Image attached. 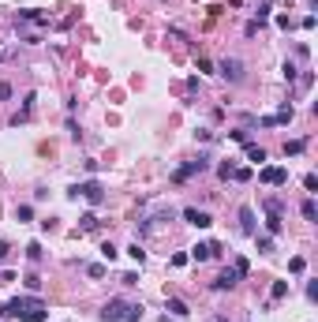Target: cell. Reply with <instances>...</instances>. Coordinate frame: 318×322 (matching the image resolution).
<instances>
[{
	"instance_id": "obj_1",
	"label": "cell",
	"mask_w": 318,
	"mask_h": 322,
	"mask_svg": "<svg viewBox=\"0 0 318 322\" xmlns=\"http://www.w3.org/2000/svg\"><path fill=\"white\" fill-rule=\"evenodd\" d=\"M0 319H19V322H45L49 319V307L38 296H15L8 304H0Z\"/></svg>"
},
{
	"instance_id": "obj_2",
	"label": "cell",
	"mask_w": 318,
	"mask_h": 322,
	"mask_svg": "<svg viewBox=\"0 0 318 322\" xmlns=\"http://www.w3.org/2000/svg\"><path fill=\"white\" fill-rule=\"evenodd\" d=\"M206 169H210V158H206V154H199L195 161H187V165H180V169L172 172V184H187L195 172H206Z\"/></svg>"
},
{
	"instance_id": "obj_3",
	"label": "cell",
	"mask_w": 318,
	"mask_h": 322,
	"mask_svg": "<svg viewBox=\"0 0 318 322\" xmlns=\"http://www.w3.org/2000/svg\"><path fill=\"white\" fill-rule=\"evenodd\" d=\"M127 311H131V304H127L124 296H112L109 304L101 307V322H124V319H127Z\"/></svg>"
},
{
	"instance_id": "obj_4",
	"label": "cell",
	"mask_w": 318,
	"mask_h": 322,
	"mask_svg": "<svg viewBox=\"0 0 318 322\" xmlns=\"http://www.w3.org/2000/svg\"><path fill=\"white\" fill-rule=\"evenodd\" d=\"M75 195L86 199L90 206H101V203H105V187H101L98 180H86V184H75Z\"/></svg>"
},
{
	"instance_id": "obj_5",
	"label": "cell",
	"mask_w": 318,
	"mask_h": 322,
	"mask_svg": "<svg viewBox=\"0 0 318 322\" xmlns=\"http://www.w3.org/2000/svg\"><path fill=\"white\" fill-rule=\"evenodd\" d=\"M259 180L269 184V187H285L288 184V169H285V165H266V169L259 172Z\"/></svg>"
},
{
	"instance_id": "obj_6",
	"label": "cell",
	"mask_w": 318,
	"mask_h": 322,
	"mask_svg": "<svg viewBox=\"0 0 318 322\" xmlns=\"http://www.w3.org/2000/svg\"><path fill=\"white\" fill-rule=\"evenodd\" d=\"M217 71L228 79V83H240V79H243V60H240V56H225V60L217 64Z\"/></svg>"
},
{
	"instance_id": "obj_7",
	"label": "cell",
	"mask_w": 318,
	"mask_h": 322,
	"mask_svg": "<svg viewBox=\"0 0 318 322\" xmlns=\"http://www.w3.org/2000/svg\"><path fill=\"white\" fill-rule=\"evenodd\" d=\"M184 221H187V225H195V229H210V225H213V217H210L206 210H199V206H187Z\"/></svg>"
},
{
	"instance_id": "obj_8",
	"label": "cell",
	"mask_w": 318,
	"mask_h": 322,
	"mask_svg": "<svg viewBox=\"0 0 318 322\" xmlns=\"http://www.w3.org/2000/svg\"><path fill=\"white\" fill-rule=\"evenodd\" d=\"M217 251H221V244H195L187 259H195V263H206V259H213Z\"/></svg>"
},
{
	"instance_id": "obj_9",
	"label": "cell",
	"mask_w": 318,
	"mask_h": 322,
	"mask_svg": "<svg viewBox=\"0 0 318 322\" xmlns=\"http://www.w3.org/2000/svg\"><path fill=\"white\" fill-rule=\"evenodd\" d=\"M240 232L243 236H255V232H259L255 229V210L251 206H240Z\"/></svg>"
},
{
	"instance_id": "obj_10",
	"label": "cell",
	"mask_w": 318,
	"mask_h": 322,
	"mask_svg": "<svg viewBox=\"0 0 318 322\" xmlns=\"http://www.w3.org/2000/svg\"><path fill=\"white\" fill-rule=\"evenodd\" d=\"M236 281H240V273L228 266V270H221V273H217V281H213V292H225V288H232Z\"/></svg>"
},
{
	"instance_id": "obj_11",
	"label": "cell",
	"mask_w": 318,
	"mask_h": 322,
	"mask_svg": "<svg viewBox=\"0 0 318 322\" xmlns=\"http://www.w3.org/2000/svg\"><path fill=\"white\" fill-rule=\"evenodd\" d=\"M165 311H172L176 319H187V315H191V307H187L184 300H176V296H168V300H165Z\"/></svg>"
},
{
	"instance_id": "obj_12",
	"label": "cell",
	"mask_w": 318,
	"mask_h": 322,
	"mask_svg": "<svg viewBox=\"0 0 318 322\" xmlns=\"http://www.w3.org/2000/svg\"><path fill=\"white\" fill-rule=\"evenodd\" d=\"M19 19H26V23H38V26L49 23V19L42 15V8H23V11H19Z\"/></svg>"
},
{
	"instance_id": "obj_13",
	"label": "cell",
	"mask_w": 318,
	"mask_h": 322,
	"mask_svg": "<svg viewBox=\"0 0 318 322\" xmlns=\"http://www.w3.org/2000/svg\"><path fill=\"white\" fill-rule=\"evenodd\" d=\"M247 146V161H255V165H262V161H266V150H262L259 143H243Z\"/></svg>"
},
{
	"instance_id": "obj_14",
	"label": "cell",
	"mask_w": 318,
	"mask_h": 322,
	"mask_svg": "<svg viewBox=\"0 0 318 322\" xmlns=\"http://www.w3.org/2000/svg\"><path fill=\"white\" fill-rule=\"evenodd\" d=\"M266 229H269V236H281V229H285L281 214H269V217H266Z\"/></svg>"
},
{
	"instance_id": "obj_15",
	"label": "cell",
	"mask_w": 318,
	"mask_h": 322,
	"mask_svg": "<svg viewBox=\"0 0 318 322\" xmlns=\"http://www.w3.org/2000/svg\"><path fill=\"white\" fill-rule=\"evenodd\" d=\"M300 214H303V217H307V221H318V203H315V199H303Z\"/></svg>"
},
{
	"instance_id": "obj_16",
	"label": "cell",
	"mask_w": 318,
	"mask_h": 322,
	"mask_svg": "<svg viewBox=\"0 0 318 322\" xmlns=\"http://www.w3.org/2000/svg\"><path fill=\"white\" fill-rule=\"evenodd\" d=\"M303 150H307V139H292V143H285L288 158H296V154H303Z\"/></svg>"
},
{
	"instance_id": "obj_17",
	"label": "cell",
	"mask_w": 318,
	"mask_h": 322,
	"mask_svg": "<svg viewBox=\"0 0 318 322\" xmlns=\"http://www.w3.org/2000/svg\"><path fill=\"white\" fill-rule=\"evenodd\" d=\"M42 244H38V240H30V244H26V259H30V263H42Z\"/></svg>"
},
{
	"instance_id": "obj_18",
	"label": "cell",
	"mask_w": 318,
	"mask_h": 322,
	"mask_svg": "<svg viewBox=\"0 0 318 322\" xmlns=\"http://www.w3.org/2000/svg\"><path fill=\"white\" fill-rule=\"evenodd\" d=\"M288 296V281H273V288H269V300H285Z\"/></svg>"
},
{
	"instance_id": "obj_19",
	"label": "cell",
	"mask_w": 318,
	"mask_h": 322,
	"mask_svg": "<svg viewBox=\"0 0 318 322\" xmlns=\"http://www.w3.org/2000/svg\"><path fill=\"white\" fill-rule=\"evenodd\" d=\"M79 229H83V232H94V229H98V214H83V217H79Z\"/></svg>"
},
{
	"instance_id": "obj_20",
	"label": "cell",
	"mask_w": 318,
	"mask_h": 322,
	"mask_svg": "<svg viewBox=\"0 0 318 322\" xmlns=\"http://www.w3.org/2000/svg\"><path fill=\"white\" fill-rule=\"evenodd\" d=\"M232 172H236V161H232V158L217 165V176H221V180H232Z\"/></svg>"
},
{
	"instance_id": "obj_21",
	"label": "cell",
	"mask_w": 318,
	"mask_h": 322,
	"mask_svg": "<svg viewBox=\"0 0 318 322\" xmlns=\"http://www.w3.org/2000/svg\"><path fill=\"white\" fill-rule=\"evenodd\" d=\"M127 255H131L135 263H146V251H143V244H139V240H135V244L127 247Z\"/></svg>"
},
{
	"instance_id": "obj_22",
	"label": "cell",
	"mask_w": 318,
	"mask_h": 322,
	"mask_svg": "<svg viewBox=\"0 0 318 322\" xmlns=\"http://www.w3.org/2000/svg\"><path fill=\"white\" fill-rule=\"evenodd\" d=\"M262 206H266L269 214H285V203H281V199H273V195H269V199H266Z\"/></svg>"
},
{
	"instance_id": "obj_23",
	"label": "cell",
	"mask_w": 318,
	"mask_h": 322,
	"mask_svg": "<svg viewBox=\"0 0 318 322\" xmlns=\"http://www.w3.org/2000/svg\"><path fill=\"white\" fill-rule=\"evenodd\" d=\"M101 255H105V263H112V259H116V255H120V251H116V247H112V244H109V240H105V244H101Z\"/></svg>"
},
{
	"instance_id": "obj_24",
	"label": "cell",
	"mask_w": 318,
	"mask_h": 322,
	"mask_svg": "<svg viewBox=\"0 0 318 322\" xmlns=\"http://www.w3.org/2000/svg\"><path fill=\"white\" fill-rule=\"evenodd\" d=\"M255 240H259V251H273V236H259L255 232Z\"/></svg>"
},
{
	"instance_id": "obj_25",
	"label": "cell",
	"mask_w": 318,
	"mask_h": 322,
	"mask_svg": "<svg viewBox=\"0 0 318 322\" xmlns=\"http://www.w3.org/2000/svg\"><path fill=\"white\" fill-rule=\"evenodd\" d=\"M124 322H143V307L131 304V311H127V319H124Z\"/></svg>"
},
{
	"instance_id": "obj_26",
	"label": "cell",
	"mask_w": 318,
	"mask_h": 322,
	"mask_svg": "<svg viewBox=\"0 0 318 322\" xmlns=\"http://www.w3.org/2000/svg\"><path fill=\"white\" fill-rule=\"evenodd\" d=\"M228 139H236V143H251V139H247V127H236V131H228Z\"/></svg>"
},
{
	"instance_id": "obj_27",
	"label": "cell",
	"mask_w": 318,
	"mask_h": 322,
	"mask_svg": "<svg viewBox=\"0 0 318 322\" xmlns=\"http://www.w3.org/2000/svg\"><path fill=\"white\" fill-rule=\"evenodd\" d=\"M26 288H30V292H38V288H42V277H38V273H26Z\"/></svg>"
},
{
	"instance_id": "obj_28",
	"label": "cell",
	"mask_w": 318,
	"mask_h": 322,
	"mask_svg": "<svg viewBox=\"0 0 318 322\" xmlns=\"http://www.w3.org/2000/svg\"><path fill=\"white\" fill-rule=\"evenodd\" d=\"M232 180H236V184H247V180H251V169H236Z\"/></svg>"
},
{
	"instance_id": "obj_29",
	"label": "cell",
	"mask_w": 318,
	"mask_h": 322,
	"mask_svg": "<svg viewBox=\"0 0 318 322\" xmlns=\"http://www.w3.org/2000/svg\"><path fill=\"white\" fill-rule=\"evenodd\" d=\"M232 270H236V273H240V277H243V273L251 270V263H247V259H236V263H232Z\"/></svg>"
},
{
	"instance_id": "obj_30",
	"label": "cell",
	"mask_w": 318,
	"mask_h": 322,
	"mask_svg": "<svg viewBox=\"0 0 318 322\" xmlns=\"http://www.w3.org/2000/svg\"><path fill=\"white\" fill-rule=\"evenodd\" d=\"M296 75H300V71H296V64H292V60H285V83H292Z\"/></svg>"
},
{
	"instance_id": "obj_31",
	"label": "cell",
	"mask_w": 318,
	"mask_h": 322,
	"mask_svg": "<svg viewBox=\"0 0 318 322\" xmlns=\"http://www.w3.org/2000/svg\"><path fill=\"white\" fill-rule=\"evenodd\" d=\"M86 273H90V277H105V266H101V263H90V266H86Z\"/></svg>"
},
{
	"instance_id": "obj_32",
	"label": "cell",
	"mask_w": 318,
	"mask_h": 322,
	"mask_svg": "<svg viewBox=\"0 0 318 322\" xmlns=\"http://www.w3.org/2000/svg\"><path fill=\"white\" fill-rule=\"evenodd\" d=\"M311 86H315V75H311V71H303V75H300V90H311Z\"/></svg>"
},
{
	"instance_id": "obj_33",
	"label": "cell",
	"mask_w": 318,
	"mask_h": 322,
	"mask_svg": "<svg viewBox=\"0 0 318 322\" xmlns=\"http://www.w3.org/2000/svg\"><path fill=\"white\" fill-rule=\"evenodd\" d=\"M303 187H307V191H318V176H315V172H307V176H303Z\"/></svg>"
},
{
	"instance_id": "obj_34",
	"label": "cell",
	"mask_w": 318,
	"mask_h": 322,
	"mask_svg": "<svg viewBox=\"0 0 318 322\" xmlns=\"http://www.w3.org/2000/svg\"><path fill=\"white\" fill-rule=\"evenodd\" d=\"M120 281H124L127 288H135V285H139V273H124V277H120Z\"/></svg>"
},
{
	"instance_id": "obj_35",
	"label": "cell",
	"mask_w": 318,
	"mask_h": 322,
	"mask_svg": "<svg viewBox=\"0 0 318 322\" xmlns=\"http://www.w3.org/2000/svg\"><path fill=\"white\" fill-rule=\"evenodd\" d=\"M303 266H307L303 259H292V263H288V270H292V273H303Z\"/></svg>"
},
{
	"instance_id": "obj_36",
	"label": "cell",
	"mask_w": 318,
	"mask_h": 322,
	"mask_svg": "<svg viewBox=\"0 0 318 322\" xmlns=\"http://www.w3.org/2000/svg\"><path fill=\"white\" fill-rule=\"evenodd\" d=\"M307 300H318V281H307Z\"/></svg>"
},
{
	"instance_id": "obj_37",
	"label": "cell",
	"mask_w": 318,
	"mask_h": 322,
	"mask_svg": "<svg viewBox=\"0 0 318 322\" xmlns=\"http://www.w3.org/2000/svg\"><path fill=\"white\" fill-rule=\"evenodd\" d=\"M11 98V83H0V102H8Z\"/></svg>"
},
{
	"instance_id": "obj_38",
	"label": "cell",
	"mask_w": 318,
	"mask_h": 322,
	"mask_svg": "<svg viewBox=\"0 0 318 322\" xmlns=\"http://www.w3.org/2000/svg\"><path fill=\"white\" fill-rule=\"evenodd\" d=\"M213 322H228V319H225V315H213Z\"/></svg>"
},
{
	"instance_id": "obj_39",
	"label": "cell",
	"mask_w": 318,
	"mask_h": 322,
	"mask_svg": "<svg viewBox=\"0 0 318 322\" xmlns=\"http://www.w3.org/2000/svg\"><path fill=\"white\" fill-rule=\"evenodd\" d=\"M4 56H8V53H0V60H4Z\"/></svg>"
}]
</instances>
